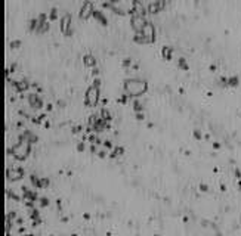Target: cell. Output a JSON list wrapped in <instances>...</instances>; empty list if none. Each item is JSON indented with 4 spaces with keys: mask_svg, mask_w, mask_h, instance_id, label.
Listing matches in <instances>:
<instances>
[{
    "mask_svg": "<svg viewBox=\"0 0 241 236\" xmlns=\"http://www.w3.org/2000/svg\"><path fill=\"white\" fill-rule=\"evenodd\" d=\"M124 90H126V95H129L130 97H138V96H142L148 90V84L147 81L139 78H127L124 80Z\"/></svg>",
    "mask_w": 241,
    "mask_h": 236,
    "instance_id": "obj_1",
    "label": "cell"
},
{
    "mask_svg": "<svg viewBox=\"0 0 241 236\" xmlns=\"http://www.w3.org/2000/svg\"><path fill=\"white\" fill-rule=\"evenodd\" d=\"M30 151H31V143L27 142V140H19L18 143H15L14 146H12L10 155L14 156V158H16V159L22 161V159H25V158L28 156Z\"/></svg>",
    "mask_w": 241,
    "mask_h": 236,
    "instance_id": "obj_2",
    "label": "cell"
},
{
    "mask_svg": "<svg viewBox=\"0 0 241 236\" xmlns=\"http://www.w3.org/2000/svg\"><path fill=\"white\" fill-rule=\"evenodd\" d=\"M99 99H101V95H99V87H96V86H90L87 90H86V95H84V102L87 106H96L98 102H99Z\"/></svg>",
    "mask_w": 241,
    "mask_h": 236,
    "instance_id": "obj_3",
    "label": "cell"
},
{
    "mask_svg": "<svg viewBox=\"0 0 241 236\" xmlns=\"http://www.w3.org/2000/svg\"><path fill=\"white\" fill-rule=\"evenodd\" d=\"M147 18L144 15H138V14H132L130 15V24H132V28L136 31H142V28L145 27V24H147Z\"/></svg>",
    "mask_w": 241,
    "mask_h": 236,
    "instance_id": "obj_4",
    "label": "cell"
},
{
    "mask_svg": "<svg viewBox=\"0 0 241 236\" xmlns=\"http://www.w3.org/2000/svg\"><path fill=\"white\" fill-rule=\"evenodd\" d=\"M93 3L90 2V0H84L83 5L80 6V12H79V16L81 19H87L89 16H92L93 15Z\"/></svg>",
    "mask_w": 241,
    "mask_h": 236,
    "instance_id": "obj_5",
    "label": "cell"
},
{
    "mask_svg": "<svg viewBox=\"0 0 241 236\" xmlns=\"http://www.w3.org/2000/svg\"><path fill=\"white\" fill-rule=\"evenodd\" d=\"M22 176H24V170H22L21 167H10V168H8V171H6V177H8V180H10V182L19 180V179H22Z\"/></svg>",
    "mask_w": 241,
    "mask_h": 236,
    "instance_id": "obj_6",
    "label": "cell"
},
{
    "mask_svg": "<svg viewBox=\"0 0 241 236\" xmlns=\"http://www.w3.org/2000/svg\"><path fill=\"white\" fill-rule=\"evenodd\" d=\"M61 31L64 33L65 35H70L73 33V28H71V15L70 14H65L61 19V25H59Z\"/></svg>",
    "mask_w": 241,
    "mask_h": 236,
    "instance_id": "obj_7",
    "label": "cell"
},
{
    "mask_svg": "<svg viewBox=\"0 0 241 236\" xmlns=\"http://www.w3.org/2000/svg\"><path fill=\"white\" fill-rule=\"evenodd\" d=\"M27 101L30 103V106L33 109H40L43 106V101H42V97L39 96V93H30L28 97H27Z\"/></svg>",
    "mask_w": 241,
    "mask_h": 236,
    "instance_id": "obj_8",
    "label": "cell"
},
{
    "mask_svg": "<svg viewBox=\"0 0 241 236\" xmlns=\"http://www.w3.org/2000/svg\"><path fill=\"white\" fill-rule=\"evenodd\" d=\"M142 33L147 35V39L149 40V43H151V41H154V39H155V27H154V24L147 22V24H145V27L142 28Z\"/></svg>",
    "mask_w": 241,
    "mask_h": 236,
    "instance_id": "obj_9",
    "label": "cell"
},
{
    "mask_svg": "<svg viewBox=\"0 0 241 236\" xmlns=\"http://www.w3.org/2000/svg\"><path fill=\"white\" fill-rule=\"evenodd\" d=\"M14 84V87L18 90V92H25V90H28V87H30V83L27 81V80H18V81H14L12 83Z\"/></svg>",
    "mask_w": 241,
    "mask_h": 236,
    "instance_id": "obj_10",
    "label": "cell"
},
{
    "mask_svg": "<svg viewBox=\"0 0 241 236\" xmlns=\"http://www.w3.org/2000/svg\"><path fill=\"white\" fill-rule=\"evenodd\" d=\"M95 19H98L101 24H104V25H105V24H107V16L104 15V12L102 10H99V9H95L93 10V15H92Z\"/></svg>",
    "mask_w": 241,
    "mask_h": 236,
    "instance_id": "obj_11",
    "label": "cell"
},
{
    "mask_svg": "<svg viewBox=\"0 0 241 236\" xmlns=\"http://www.w3.org/2000/svg\"><path fill=\"white\" fill-rule=\"evenodd\" d=\"M83 64H84L86 67H89V68H92V67L96 65V59H95L93 55H86V56L83 58Z\"/></svg>",
    "mask_w": 241,
    "mask_h": 236,
    "instance_id": "obj_12",
    "label": "cell"
},
{
    "mask_svg": "<svg viewBox=\"0 0 241 236\" xmlns=\"http://www.w3.org/2000/svg\"><path fill=\"white\" fill-rule=\"evenodd\" d=\"M133 40L136 43H149V40L147 39V35L142 33V31H136L135 33V37H133Z\"/></svg>",
    "mask_w": 241,
    "mask_h": 236,
    "instance_id": "obj_13",
    "label": "cell"
},
{
    "mask_svg": "<svg viewBox=\"0 0 241 236\" xmlns=\"http://www.w3.org/2000/svg\"><path fill=\"white\" fill-rule=\"evenodd\" d=\"M160 10H161V9H160V5H158L157 0L151 2V3L148 5V7H147V12H149V14H158Z\"/></svg>",
    "mask_w": 241,
    "mask_h": 236,
    "instance_id": "obj_14",
    "label": "cell"
},
{
    "mask_svg": "<svg viewBox=\"0 0 241 236\" xmlns=\"http://www.w3.org/2000/svg\"><path fill=\"white\" fill-rule=\"evenodd\" d=\"M172 53H173V47L172 46H164L161 49V55L164 59H172Z\"/></svg>",
    "mask_w": 241,
    "mask_h": 236,
    "instance_id": "obj_15",
    "label": "cell"
},
{
    "mask_svg": "<svg viewBox=\"0 0 241 236\" xmlns=\"http://www.w3.org/2000/svg\"><path fill=\"white\" fill-rule=\"evenodd\" d=\"M124 154V149L123 148H120V146H116V148H114L112 149V151H111V158H116V156H120V155H123Z\"/></svg>",
    "mask_w": 241,
    "mask_h": 236,
    "instance_id": "obj_16",
    "label": "cell"
},
{
    "mask_svg": "<svg viewBox=\"0 0 241 236\" xmlns=\"http://www.w3.org/2000/svg\"><path fill=\"white\" fill-rule=\"evenodd\" d=\"M133 111H135V112H142V111H144L142 103L139 102L138 99H135V101H133Z\"/></svg>",
    "mask_w": 241,
    "mask_h": 236,
    "instance_id": "obj_17",
    "label": "cell"
},
{
    "mask_svg": "<svg viewBox=\"0 0 241 236\" xmlns=\"http://www.w3.org/2000/svg\"><path fill=\"white\" fill-rule=\"evenodd\" d=\"M101 118H104V120H107V121H111V114H110V111L108 109H102L101 111V115H99Z\"/></svg>",
    "mask_w": 241,
    "mask_h": 236,
    "instance_id": "obj_18",
    "label": "cell"
},
{
    "mask_svg": "<svg viewBox=\"0 0 241 236\" xmlns=\"http://www.w3.org/2000/svg\"><path fill=\"white\" fill-rule=\"evenodd\" d=\"M177 65H179L182 69H188V64H186V59H185V58H179V61H177Z\"/></svg>",
    "mask_w": 241,
    "mask_h": 236,
    "instance_id": "obj_19",
    "label": "cell"
},
{
    "mask_svg": "<svg viewBox=\"0 0 241 236\" xmlns=\"http://www.w3.org/2000/svg\"><path fill=\"white\" fill-rule=\"evenodd\" d=\"M47 186H49V179L47 177H40V189L47 188Z\"/></svg>",
    "mask_w": 241,
    "mask_h": 236,
    "instance_id": "obj_20",
    "label": "cell"
},
{
    "mask_svg": "<svg viewBox=\"0 0 241 236\" xmlns=\"http://www.w3.org/2000/svg\"><path fill=\"white\" fill-rule=\"evenodd\" d=\"M228 86H238V77H229L228 78Z\"/></svg>",
    "mask_w": 241,
    "mask_h": 236,
    "instance_id": "obj_21",
    "label": "cell"
},
{
    "mask_svg": "<svg viewBox=\"0 0 241 236\" xmlns=\"http://www.w3.org/2000/svg\"><path fill=\"white\" fill-rule=\"evenodd\" d=\"M49 18H50V19H52V21L58 18V10H56L55 7H53L52 10H50V14H49Z\"/></svg>",
    "mask_w": 241,
    "mask_h": 236,
    "instance_id": "obj_22",
    "label": "cell"
},
{
    "mask_svg": "<svg viewBox=\"0 0 241 236\" xmlns=\"http://www.w3.org/2000/svg\"><path fill=\"white\" fill-rule=\"evenodd\" d=\"M40 202V207H47L49 205V199H47V198H40V199H39Z\"/></svg>",
    "mask_w": 241,
    "mask_h": 236,
    "instance_id": "obj_23",
    "label": "cell"
},
{
    "mask_svg": "<svg viewBox=\"0 0 241 236\" xmlns=\"http://www.w3.org/2000/svg\"><path fill=\"white\" fill-rule=\"evenodd\" d=\"M19 46H21V41H19V40L10 41V47H12V49H16V47H19Z\"/></svg>",
    "mask_w": 241,
    "mask_h": 236,
    "instance_id": "obj_24",
    "label": "cell"
},
{
    "mask_svg": "<svg viewBox=\"0 0 241 236\" xmlns=\"http://www.w3.org/2000/svg\"><path fill=\"white\" fill-rule=\"evenodd\" d=\"M81 130H83L81 126H75V127L73 129V133H74V134H77V133H81Z\"/></svg>",
    "mask_w": 241,
    "mask_h": 236,
    "instance_id": "obj_25",
    "label": "cell"
},
{
    "mask_svg": "<svg viewBox=\"0 0 241 236\" xmlns=\"http://www.w3.org/2000/svg\"><path fill=\"white\" fill-rule=\"evenodd\" d=\"M84 149H86L84 143H83V142H80V143L77 145V151H79V152H83V151H84Z\"/></svg>",
    "mask_w": 241,
    "mask_h": 236,
    "instance_id": "obj_26",
    "label": "cell"
},
{
    "mask_svg": "<svg viewBox=\"0 0 241 236\" xmlns=\"http://www.w3.org/2000/svg\"><path fill=\"white\" fill-rule=\"evenodd\" d=\"M157 2H158V5H160V9L163 10L164 7H166V0H157Z\"/></svg>",
    "mask_w": 241,
    "mask_h": 236,
    "instance_id": "obj_27",
    "label": "cell"
},
{
    "mask_svg": "<svg viewBox=\"0 0 241 236\" xmlns=\"http://www.w3.org/2000/svg\"><path fill=\"white\" fill-rule=\"evenodd\" d=\"M194 137L198 139V140L201 139V131H200V130H195V131H194Z\"/></svg>",
    "mask_w": 241,
    "mask_h": 236,
    "instance_id": "obj_28",
    "label": "cell"
},
{
    "mask_svg": "<svg viewBox=\"0 0 241 236\" xmlns=\"http://www.w3.org/2000/svg\"><path fill=\"white\" fill-rule=\"evenodd\" d=\"M200 190H201V192H207V190H209L207 184H200Z\"/></svg>",
    "mask_w": 241,
    "mask_h": 236,
    "instance_id": "obj_29",
    "label": "cell"
},
{
    "mask_svg": "<svg viewBox=\"0 0 241 236\" xmlns=\"http://www.w3.org/2000/svg\"><path fill=\"white\" fill-rule=\"evenodd\" d=\"M130 62H132V61L127 58V59H124V61H123V65H124V67H129V65H130Z\"/></svg>",
    "mask_w": 241,
    "mask_h": 236,
    "instance_id": "obj_30",
    "label": "cell"
},
{
    "mask_svg": "<svg viewBox=\"0 0 241 236\" xmlns=\"http://www.w3.org/2000/svg\"><path fill=\"white\" fill-rule=\"evenodd\" d=\"M93 86L99 87V86H101V80H99V78H95V80H93Z\"/></svg>",
    "mask_w": 241,
    "mask_h": 236,
    "instance_id": "obj_31",
    "label": "cell"
},
{
    "mask_svg": "<svg viewBox=\"0 0 241 236\" xmlns=\"http://www.w3.org/2000/svg\"><path fill=\"white\" fill-rule=\"evenodd\" d=\"M136 118L138 120H144V114L142 112H136Z\"/></svg>",
    "mask_w": 241,
    "mask_h": 236,
    "instance_id": "obj_32",
    "label": "cell"
},
{
    "mask_svg": "<svg viewBox=\"0 0 241 236\" xmlns=\"http://www.w3.org/2000/svg\"><path fill=\"white\" fill-rule=\"evenodd\" d=\"M46 109H47V111H52V105H50V103H49V105L46 106Z\"/></svg>",
    "mask_w": 241,
    "mask_h": 236,
    "instance_id": "obj_33",
    "label": "cell"
}]
</instances>
